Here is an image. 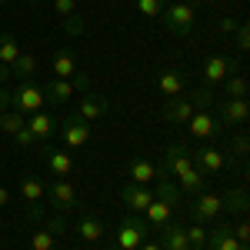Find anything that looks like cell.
Wrapping results in <instances>:
<instances>
[{
  "instance_id": "6da1fadb",
  "label": "cell",
  "mask_w": 250,
  "mask_h": 250,
  "mask_svg": "<svg viewBox=\"0 0 250 250\" xmlns=\"http://www.w3.org/2000/svg\"><path fill=\"white\" fill-rule=\"evenodd\" d=\"M160 20H164V27H167L170 34L184 37V34H190V30H193V23H197V3H190V0L170 3V7H164Z\"/></svg>"
},
{
  "instance_id": "7a4b0ae2",
  "label": "cell",
  "mask_w": 250,
  "mask_h": 250,
  "mask_svg": "<svg viewBox=\"0 0 250 250\" xmlns=\"http://www.w3.org/2000/svg\"><path fill=\"white\" fill-rule=\"evenodd\" d=\"M43 100H47L43 87H40V83H34V80H23L17 90L10 94V110L30 117V114H37V110H43Z\"/></svg>"
},
{
  "instance_id": "3957f363",
  "label": "cell",
  "mask_w": 250,
  "mask_h": 250,
  "mask_svg": "<svg viewBox=\"0 0 250 250\" xmlns=\"http://www.w3.org/2000/svg\"><path fill=\"white\" fill-rule=\"evenodd\" d=\"M147 233H150V227H147L144 217H124L120 227H117V247L120 250H137L147 240Z\"/></svg>"
},
{
  "instance_id": "277c9868",
  "label": "cell",
  "mask_w": 250,
  "mask_h": 250,
  "mask_svg": "<svg viewBox=\"0 0 250 250\" xmlns=\"http://www.w3.org/2000/svg\"><path fill=\"white\" fill-rule=\"evenodd\" d=\"M47 197H50V204H54L60 213H70V210L80 207L77 190H74V184H70L67 177H54V180L47 184Z\"/></svg>"
},
{
  "instance_id": "5b68a950",
  "label": "cell",
  "mask_w": 250,
  "mask_h": 250,
  "mask_svg": "<svg viewBox=\"0 0 250 250\" xmlns=\"http://www.w3.org/2000/svg\"><path fill=\"white\" fill-rule=\"evenodd\" d=\"M187 127H190V134L197 140H217V137H224V124L210 114V110H193L190 120H187Z\"/></svg>"
},
{
  "instance_id": "8992f818",
  "label": "cell",
  "mask_w": 250,
  "mask_h": 250,
  "mask_svg": "<svg viewBox=\"0 0 250 250\" xmlns=\"http://www.w3.org/2000/svg\"><path fill=\"white\" fill-rule=\"evenodd\" d=\"M60 137H63V144H67L70 150H77V147H83V144L90 140V124H87L83 117H77V114L63 117V124H60Z\"/></svg>"
},
{
  "instance_id": "52a82bcc",
  "label": "cell",
  "mask_w": 250,
  "mask_h": 250,
  "mask_svg": "<svg viewBox=\"0 0 250 250\" xmlns=\"http://www.w3.org/2000/svg\"><path fill=\"white\" fill-rule=\"evenodd\" d=\"M120 200H124V207H130L134 213H144L147 207H150V200H154V190H150L147 184L127 180V184L120 187Z\"/></svg>"
},
{
  "instance_id": "ba28073f",
  "label": "cell",
  "mask_w": 250,
  "mask_h": 250,
  "mask_svg": "<svg viewBox=\"0 0 250 250\" xmlns=\"http://www.w3.org/2000/svg\"><path fill=\"white\" fill-rule=\"evenodd\" d=\"M233 70H237V63H233L227 54H213V57H207L204 74H200V77H204V83H207V87H213V83H224Z\"/></svg>"
},
{
  "instance_id": "9c48e42d",
  "label": "cell",
  "mask_w": 250,
  "mask_h": 250,
  "mask_svg": "<svg viewBox=\"0 0 250 250\" xmlns=\"http://www.w3.org/2000/svg\"><path fill=\"white\" fill-rule=\"evenodd\" d=\"M43 193H47V184L40 180L37 173H27V177L20 180V197L30 204V217H34V220H37L40 213H43V210H40V204H43Z\"/></svg>"
},
{
  "instance_id": "30bf717a",
  "label": "cell",
  "mask_w": 250,
  "mask_h": 250,
  "mask_svg": "<svg viewBox=\"0 0 250 250\" xmlns=\"http://www.w3.org/2000/svg\"><path fill=\"white\" fill-rule=\"evenodd\" d=\"M190 167H193L190 150H187L184 144H170V147H167V154H164V173H170V177H180V173L190 170Z\"/></svg>"
},
{
  "instance_id": "8fae6325",
  "label": "cell",
  "mask_w": 250,
  "mask_h": 250,
  "mask_svg": "<svg viewBox=\"0 0 250 250\" xmlns=\"http://www.w3.org/2000/svg\"><path fill=\"white\" fill-rule=\"evenodd\" d=\"M224 127H244L250 120V104L247 100H220V117Z\"/></svg>"
},
{
  "instance_id": "7c38bea8",
  "label": "cell",
  "mask_w": 250,
  "mask_h": 250,
  "mask_svg": "<svg viewBox=\"0 0 250 250\" xmlns=\"http://www.w3.org/2000/svg\"><path fill=\"white\" fill-rule=\"evenodd\" d=\"M190 157H193V167L204 170L207 177H217V173L224 170V150H217V147H200Z\"/></svg>"
},
{
  "instance_id": "4fadbf2b",
  "label": "cell",
  "mask_w": 250,
  "mask_h": 250,
  "mask_svg": "<svg viewBox=\"0 0 250 250\" xmlns=\"http://www.w3.org/2000/svg\"><path fill=\"white\" fill-rule=\"evenodd\" d=\"M107 110H110V100H107L104 94H87V97L77 104V110H74V114L83 117L87 124H94V120H100Z\"/></svg>"
},
{
  "instance_id": "5bb4252c",
  "label": "cell",
  "mask_w": 250,
  "mask_h": 250,
  "mask_svg": "<svg viewBox=\"0 0 250 250\" xmlns=\"http://www.w3.org/2000/svg\"><path fill=\"white\" fill-rule=\"evenodd\" d=\"M220 210H224V200L217 197V193H200L197 200H193V220L197 224H204V220H213V217H220Z\"/></svg>"
},
{
  "instance_id": "9a60e30c",
  "label": "cell",
  "mask_w": 250,
  "mask_h": 250,
  "mask_svg": "<svg viewBox=\"0 0 250 250\" xmlns=\"http://www.w3.org/2000/svg\"><path fill=\"white\" fill-rule=\"evenodd\" d=\"M27 130L37 137V144H43L47 137H54V130H57V120L50 114H43V110H37V114L27 117Z\"/></svg>"
},
{
  "instance_id": "2e32d148",
  "label": "cell",
  "mask_w": 250,
  "mask_h": 250,
  "mask_svg": "<svg viewBox=\"0 0 250 250\" xmlns=\"http://www.w3.org/2000/svg\"><path fill=\"white\" fill-rule=\"evenodd\" d=\"M50 70H54V77H57V80H70L74 74H77V57H74V50L60 47L57 54H54V63H50Z\"/></svg>"
},
{
  "instance_id": "e0dca14e",
  "label": "cell",
  "mask_w": 250,
  "mask_h": 250,
  "mask_svg": "<svg viewBox=\"0 0 250 250\" xmlns=\"http://www.w3.org/2000/svg\"><path fill=\"white\" fill-rule=\"evenodd\" d=\"M190 114H193V104H190V100L167 97V104H164V120H170V124H187Z\"/></svg>"
},
{
  "instance_id": "ac0fdd59",
  "label": "cell",
  "mask_w": 250,
  "mask_h": 250,
  "mask_svg": "<svg viewBox=\"0 0 250 250\" xmlns=\"http://www.w3.org/2000/svg\"><path fill=\"white\" fill-rule=\"evenodd\" d=\"M43 157H47V167L54 177H70L74 170V157L63 154V150H54V147H43Z\"/></svg>"
},
{
  "instance_id": "d6986e66",
  "label": "cell",
  "mask_w": 250,
  "mask_h": 250,
  "mask_svg": "<svg viewBox=\"0 0 250 250\" xmlns=\"http://www.w3.org/2000/svg\"><path fill=\"white\" fill-rule=\"evenodd\" d=\"M43 94H47L50 104H67L70 97L77 94V83H74V77H70V80H57V77H54L47 87H43Z\"/></svg>"
},
{
  "instance_id": "ffe728a7",
  "label": "cell",
  "mask_w": 250,
  "mask_h": 250,
  "mask_svg": "<svg viewBox=\"0 0 250 250\" xmlns=\"http://www.w3.org/2000/svg\"><path fill=\"white\" fill-rule=\"evenodd\" d=\"M160 247L164 250H190V240H187V230L184 227H173V224H167V227H160Z\"/></svg>"
},
{
  "instance_id": "44dd1931",
  "label": "cell",
  "mask_w": 250,
  "mask_h": 250,
  "mask_svg": "<svg viewBox=\"0 0 250 250\" xmlns=\"http://www.w3.org/2000/svg\"><path fill=\"white\" fill-rule=\"evenodd\" d=\"M207 250H240V240L230 233V227H217V230L207 233Z\"/></svg>"
},
{
  "instance_id": "7402d4cb",
  "label": "cell",
  "mask_w": 250,
  "mask_h": 250,
  "mask_svg": "<svg viewBox=\"0 0 250 250\" xmlns=\"http://www.w3.org/2000/svg\"><path fill=\"white\" fill-rule=\"evenodd\" d=\"M170 213H173V207L170 204H164V200H150V207L144 210V217H147V227H167L170 224Z\"/></svg>"
},
{
  "instance_id": "603a6c76",
  "label": "cell",
  "mask_w": 250,
  "mask_h": 250,
  "mask_svg": "<svg viewBox=\"0 0 250 250\" xmlns=\"http://www.w3.org/2000/svg\"><path fill=\"white\" fill-rule=\"evenodd\" d=\"M180 184V193H204V184H207V173L204 170H197V167H190V170H184L180 177H177Z\"/></svg>"
},
{
  "instance_id": "cb8c5ba5",
  "label": "cell",
  "mask_w": 250,
  "mask_h": 250,
  "mask_svg": "<svg viewBox=\"0 0 250 250\" xmlns=\"http://www.w3.org/2000/svg\"><path fill=\"white\" fill-rule=\"evenodd\" d=\"M130 180L134 184H150V180H157V167L147 157H134L130 160Z\"/></svg>"
},
{
  "instance_id": "d4e9b609",
  "label": "cell",
  "mask_w": 250,
  "mask_h": 250,
  "mask_svg": "<svg viewBox=\"0 0 250 250\" xmlns=\"http://www.w3.org/2000/svg\"><path fill=\"white\" fill-rule=\"evenodd\" d=\"M157 87H160L164 97H180V90H184V74L180 70H164L157 77Z\"/></svg>"
},
{
  "instance_id": "484cf974",
  "label": "cell",
  "mask_w": 250,
  "mask_h": 250,
  "mask_svg": "<svg viewBox=\"0 0 250 250\" xmlns=\"http://www.w3.org/2000/svg\"><path fill=\"white\" fill-rule=\"evenodd\" d=\"M77 233L87 240V244H97V240L104 237V224L97 220L94 213H83V217H80V224H77Z\"/></svg>"
},
{
  "instance_id": "4316f807",
  "label": "cell",
  "mask_w": 250,
  "mask_h": 250,
  "mask_svg": "<svg viewBox=\"0 0 250 250\" xmlns=\"http://www.w3.org/2000/svg\"><path fill=\"white\" fill-rule=\"evenodd\" d=\"M37 63H40V60L34 57V54H23V50H20V57L14 60V67H10V70H14V77L30 80L34 74H37Z\"/></svg>"
},
{
  "instance_id": "83f0119b",
  "label": "cell",
  "mask_w": 250,
  "mask_h": 250,
  "mask_svg": "<svg viewBox=\"0 0 250 250\" xmlns=\"http://www.w3.org/2000/svg\"><path fill=\"white\" fill-rule=\"evenodd\" d=\"M224 90H227V100H247V90L250 83L244 74H237V77H227L224 80Z\"/></svg>"
},
{
  "instance_id": "f1b7e54d",
  "label": "cell",
  "mask_w": 250,
  "mask_h": 250,
  "mask_svg": "<svg viewBox=\"0 0 250 250\" xmlns=\"http://www.w3.org/2000/svg\"><path fill=\"white\" fill-rule=\"evenodd\" d=\"M20 57V43L17 37H10V34H0V63H7V67H14V60Z\"/></svg>"
},
{
  "instance_id": "f546056e",
  "label": "cell",
  "mask_w": 250,
  "mask_h": 250,
  "mask_svg": "<svg viewBox=\"0 0 250 250\" xmlns=\"http://www.w3.org/2000/svg\"><path fill=\"white\" fill-rule=\"evenodd\" d=\"M23 127H27L23 114H17V110H3V114H0V130L7 137H14L17 130H23Z\"/></svg>"
},
{
  "instance_id": "4dcf8cb0",
  "label": "cell",
  "mask_w": 250,
  "mask_h": 250,
  "mask_svg": "<svg viewBox=\"0 0 250 250\" xmlns=\"http://www.w3.org/2000/svg\"><path fill=\"white\" fill-rule=\"evenodd\" d=\"M154 197H157V200H164V204H170V207H177V204H180V187H177L173 180H160Z\"/></svg>"
},
{
  "instance_id": "1f68e13d",
  "label": "cell",
  "mask_w": 250,
  "mask_h": 250,
  "mask_svg": "<svg viewBox=\"0 0 250 250\" xmlns=\"http://www.w3.org/2000/svg\"><path fill=\"white\" fill-rule=\"evenodd\" d=\"M164 0H137V14L140 17H147V20H157L160 14H164Z\"/></svg>"
},
{
  "instance_id": "d6a6232c",
  "label": "cell",
  "mask_w": 250,
  "mask_h": 250,
  "mask_svg": "<svg viewBox=\"0 0 250 250\" xmlns=\"http://www.w3.org/2000/svg\"><path fill=\"white\" fill-rule=\"evenodd\" d=\"M54 230H37L30 237V250H54Z\"/></svg>"
},
{
  "instance_id": "836d02e7",
  "label": "cell",
  "mask_w": 250,
  "mask_h": 250,
  "mask_svg": "<svg viewBox=\"0 0 250 250\" xmlns=\"http://www.w3.org/2000/svg\"><path fill=\"white\" fill-rule=\"evenodd\" d=\"M224 200V207H230L233 213H247V197H244V190H233L227 193V197H220Z\"/></svg>"
},
{
  "instance_id": "e575fe53",
  "label": "cell",
  "mask_w": 250,
  "mask_h": 250,
  "mask_svg": "<svg viewBox=\"0 0 250 250\" xmlns=\"http://www.w3.org/2000/svg\"><path fill=\"white\" fill-rule=\"evenodd\" d=\"M187 230V240H190V247L204 250V244H207V230H204V224H193V227H184Z\"/></svg>"
},
{
  "instance_id": "d590c367",
  "label": "cell",
  "mask_w": 250,
  "mask_h": 250,
  "mask_svg": "<svg viewBox=\"0 0 250 250\" xmlns=\"http://www.w3.org/2000/svg\"><path fill=\"white\" fill-rule=\"evenodd\" d=\"M190 104H193V110H207V107L213 104V94H210V87H200V90H193Z\"/></svg>"
},
{
  "instance_id": "8d00e7d4",
  "label": "cell",
  "mask_w": 250,
  "mask_h": 250,
  "mask_svg": "<svg viewBox=\"0 0 250 250\" xmlns=\"http://www.w3.org/2000/svg\"><path fill=\"white\" fill-rule=\"evenodd\" d=\"M63 30H67L70 37H80V34H83L87 27H83V20H80L77 14H70V17H63Z\"/></svg>"
},
{
  "instance_id": "74e56055",
  "label": "cell",
  "mask_w": 250,
  "mask_h": 250,
  "mask_svg": "<svg viewBox=\"0 0 250 250\" xmlns=\"http://www.w3.org/2000/svg\"><path fill=\"white\" fill-rule=\"evenodd\" d=\"M233 34H237V47H240V54H247V50H250V27L244 23V20H240Z\"/></svg>"
},
{
  "instance_id": "f35d334b",
  "label": "cell",
  "mask_w": 250,
  "mask_h": 250,
  "mask_svg": "<svg viewBox=\"0 0 250 250\" xmlns=\"http://www.w3.org/2000/svg\"><path fill=\"white\" fill-rule=\"evenodd\" d=\"M54 10H57V17H70V14H77V0H54Z\"/></svg>"
},
{
  "instance_id": "ab89813d",
  "label": "cell",
  "mask_w": 250,
  "mask_h": 250,
  "mask_svg": "<svg viewBox=\"0 0 250 250\" xmlns=\"http://www.w3.org/2000/svg\"><path fill=\"white\" fill-rule=\"evenodd\" d=\"M14 140H17L20 147H37V137L30 134L27 127H23V130H17V134H14Z\"/></svg>"
},
{
  "instance_id": "60d3db41",
  "label": "cell",
  "mask_w": 250,
  "mask_h": 250,
  "mask_svg": "<svg viewBox=\"0 0 250 250\" xmlns=\"http://www.w3.org/2000/svg\"><path fill=\"white\" fill-rule=\"evenodd\" d=\"M230 233L237 237V240H240V244H247V240H250V227H247V220H240V224H237Z\"/></svg>"
},
{
  "instance_id": "b9f144b4",
  "label": "cell",
  "mask_w": 250,
  "mask_h": 250,
  "mask_svg": "<svg viewBox=\"0 0 250 250\" xmlns=\"http://www.w3.org/2000/svg\"><path fill=\"white\" fill-rule=\"evenodd\" d=\"M233 150H237V154L244 157L250 150V140H247V134H237V140H233Z\"/></svg>"
},
{
  "instance_id": "7bdbcfd3",
  "label": "cell",
  "mask_w": 250,
  "mask_h": 250,
  "mask_svg": "<svg viewBox=\"0 0 250 250\" xmlns=\"http://www.w3.org/2000/svg\"><path fill=\"white\" fill-rule=\"evenodd\" d=\"M237 23H240V20L224 17V20H220V30H224V34H233V30H237Z\"/></svg>"
},
{
  "instance_id": "ee69618b",
  "label": "cell",
  "mask_w": 250,
  "mask_h": 250,
  "mask_svg": "<svg viewBox=\"0 0 250 250\" xmlns=\"http://www.w3.org/2000/svg\"><path fill=\"white\" fill-rule=\"evenodd\" d=\"M10 77H14V70H10L7 63H0V87H3V83H7Z\"/></svg>"
},
{
  "instance_id": "f6af8a7d",
  "label": "cell",
  "mask_w": 250,
  "mask_h": 250,
  "mask_svg": "<svg viewBox=\"0 0 250 250\" xmlns=\"http://www.w3.org/2000/svg\"><path fill=\"white\" fill-rule=\"evenodd\" d=\"M74 83H77V90H87L90 87V80L83 77V74H74Z\"/></svg>"
},
{
  "instance_id": "bcb514c9",
  "label": "cell",
  "mask_w": 250,
  "mask_h": 250,
  "mask_svg": "<svg viewBox=\"0 0 250 250\" xmlns=\"http://www.w3.org/2000/svg\"><path fill=\"white\" fill-rule=\"evenodd\" d=\"M7 204H10V190H7V187H3V184H0V210H3V207H7Z\"/></svg>"
},
{
  "instance_id": "7dc6e473",
  "label": "cell",
  "mask_w": 250,
  "mask_h": 250,
  "mask_svg": "<svg viewBox=\"0 0 250 250\" xmlns=\"http://www.w3.org/2000/svg\"><path fill=\"white\" fill-rule=\"evenodd\" d=\"M7 107H10V94H7V90H3V87H0V114H3V110H7Z\"/></svg>"
},
{
  "instance_id": "c3c4849f",
  "label": "cell",
  "mask_w": 250,
  "mask_h": 250,
  "mask_svg": "<svg viewBox=\"0 0 250 250\" xmlns=\"http://www.w3.org/2000/svg\"><path fill=\"white\" fill-rule=\"evenodd\" d=\"M137 250H164V247H160V244H154V240H150V244L144 240V244H140V247H137Z\"/></svg>"
},
{
  "instance_id": "681fc988",
  "label": "cell",
  "mask_w": 250,
  "mask_h": 250,
  "mask_svg": "<svg viewBox=\"0 0 250 250\" xmlns=\"http://www.w3.org/2000/svg\"><path fill=\"white\" fill-rule=\"evenodd\" d=\"M30 3H40V0H30Z\"/></svg>"
},
{
  "instance_id": "f907efd6",
  "label": "cell",
  "mask_w": 250,
  "mask_h": 250,
  "mask_svg": "<svg viewBox=\"0 0 250 250\" xmlns=\"http://www.w3.org/2000/svg\"><path fill=\"white\" fill-rule=\"evenodd\" d=\"M110 250H120V247H110Z\"/></svg>"
},
{
  "instance_id": "816d5d0a",
  "label": "cell",
  "mask_w": 250,
  "mask_h": 250,
  "mask_svg": "<svg viewBox=\"0 0 250 250\" xmlns=\"http://www.w3.org/2000/svg\"><path fill=\"white\" fill-rule=\"evenodd\" d=\"M173 3H180V0H173Z\"/></svg>"
},
{
  "instance_id": "f5cc1de1",
  "label": "cell",
  "mask_w": 250,
  "mask_h": 250,
  "mask_svg": "<svg viewBox=\"0 0 250 250\" xmlns=\"http://www.w3.org/2000/svg\"><path fill=\"white\" fill-rule=\"evenodd\" d=\"M0 3H7V0H0Z\"/></svg>"
}]
</instances>
